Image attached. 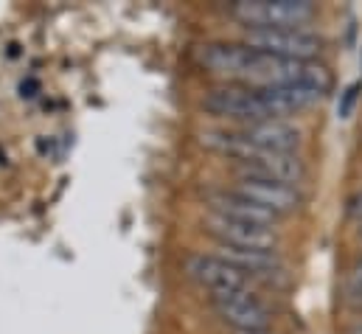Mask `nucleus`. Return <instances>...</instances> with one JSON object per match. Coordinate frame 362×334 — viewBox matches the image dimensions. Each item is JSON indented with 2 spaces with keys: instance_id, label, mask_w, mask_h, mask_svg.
Wrapping results in <instances>:
<instances>
[{
  "instance_id": "16",
  "label": "nucleus",
  "mask_w": 362,
  "mask_h": 334,
  "mask_svg": "<svg viewBox=\"0 0 362 334\" xmlns=\"http://www.w3.org/2000/svg\"><path fill=\"white\" fill-rule=\"evenodd\" d=\"M351 334H362V326H357V329H351Z\"/></svg>"
},
{
  "instance_id": "12",
  "label": "nucleus",
  "mask_w": 362,
  "mask_h": 334,
  "mask_svg": "<svg viewBox=\"0 0 362 334\" xmlns=\"http://www.w3.org/2000/svg\"><path fill=\"white\" fill-rule=\"evenodd\" d=\"M346 289L349 295H354L357 301H362V261H357L349 272V281H346Z\"/></svg>"
},
{
  "instance_id": "1",
  "label": "nucleus",
  "mask_w": 362,
  "mask_h": 334,
  "mask_svg": "<svg viewBox=\"0 0 362 334\" xmlns=\"http://www.w3.org/2000/svg\"><path fill=\"white\" fill-rule=\"evenodd\" d=\"M199 62L205 71L242 82L245 87H281V84H309L317 90L332 87V74L317 62H298L281 59L250 45L236 42H211L199 51Z\"/></svg>"
},
{
  "instance_id": "6",
  "label": "nucleus",
  "mask_w": 362,
  "mask_h": 334,
  "mask_svg": "<svg viewBox=\"0 0 362 334\" xmlns=\"http://www.w3.org/2000/svg\"><path fill=\"white\" fill-rule=\"evenodd\" d=\"M211 304L214 312L222 318V323H228L233 332H267L272 321L270 309L250 289L214 295Z\"/></svg>"
},
{
  "instance_id": "8",
  "label": "nucleus",
  "mask_w": 362,
  "mask_h": 334,
  "mask_svg": "<svg viewBox=\"0 0 362 334\" xmlns=\"http://www.w3.org/2000/svg\"><path fill=\"white\" fill-rule=\"evenodd\" d=\"M230 191L253 200L256 205L267 208L275 217H284V214H292L298 211L300 205V194L295 191V185H286V183H275L267 177H253V174H239L236 183L230 185Z\"/></svg>"
},
{
  "instance_id": "13",
  "label": "nucleus",
  "mask_w": 362,
  "mask_h": 334,
  "mask_svg": "<svg viewBox=\"0 0 362 334\" xmlns=\"http://www.w3.org/2000/svg\"><path fill=\"white\" fill-rule=\"evenodd\" d=\"M357 90H360V84H351V87L346 90V96H343V101H340V118H349V115H351V107H354V101H357Z\"/></svg>"
},
{
  "instance_id": "5",
  "label": "nucleus",
  "mask_w": 362,
  "mask_h": 334,
  "mask_svg": "<svg viewBox=\"0 0 362 334\" xmlns=\"http://www.w3.org/2000/svg\"><path fill=\"white\" fill-rule=\"evenodd\" d=\"M182 270H185V275H188L197 287L208 289L211 298H214V295H225V292L250 289V278H247L239 267H233L230 261H225V258L216 255V253H214V255L194 253V255H188V258L182 261Z\"/></svg>"
},
{
  "instance_id": "9",
  "label": "nucleus",
  "mask_w": 362,
  "mask_h": 334,
  "mask_svg": "<svg viewBox=\"0 0 362 334\" xmlns=\"http://www.w3.org/2000/svg\"><path fill=\"white\" fill-rule=\"evenodd\" d=\"M247 144L267 149V152H286V155H298L300 146V129L289 121H259V124H245L242 129H236Z\"/></svg>"
},
{
  "instance_id": "7",
  "label": "nucleus",
  "mask_w": 362,
  "mask_h": 334,
  "mask_svg": "<svg viewBox=\"0 0 362 334\" xmlns=\"http://www.w3.org/2000/svg\"><path fill=\"white\" fill-rule=\"evenodd\" d=\"M208 234L228 248H239V250H275L278 248V236L270 225H253V222H239V219H228L219 214H208L205 217Z\"/></svg>"
},
{
  "instance_id": "14",
  "label": "nucleus",
  "mask_w": 362,
  "mask_h": 334,
  "mask_svg": "<svg viewBox=\"0 0 362 334\" xmlns=\"http://www.w3.org/2000/svg\"><path fill=\"white\" fill-rule=\"evenodd\" d=\"M349 217L362 225V191H357V194L349 197Z\"/></svg>"
},
{
  "instance_id": "17",
  "label": "nucleus",
  "mask_w": 362,
  "mask_h": 334,
  "mask_svg": "<svg viewBox=\"0 0 362 334\" xmlns=\"http://www.w3.org/2000/svg\"><path fill=\"white\" fill-rule=\"evenodd\" d=\"M360 236H362V225H360Z\"/></svg>"
},
{
  "instance_id": "11",
  "label": "nucleus",
  "mask_w": 362,
  "mask_h": 334,
  "mask_svg": "<svg viewBox=\"0 0 362 334\" xmlns=\"http://www.w3.org/2000/svg\"><path fill=\"white\" fill-rule=\"evenodd\" d=\"M216 255H222L225 261H230L233 267H239L247 278H275L284 272V261L275 250H239V248H228V245H216Z\"/></svg>"
},
{
  "instance_id": "2",
  "label": "nucleus",
  "mask_w": 362,
  "mask_h": 334,
  "mask_svg": "<svg viewBox=\"0 0 362 334\" xmlns=\"http://www.w3.org/2000/svg\"><path fill=\"white\" fill-rule=\"evenodd\" d=\"M230 14L247 28H300L315 20L312 0H236Z\"/></svg>"
},
{
  "instance_id": "10",
  "label": "nucleus",
  "mask_w": 362,
  "mask_h": 334,
  "mask_svg": "<svg viewBox=\"0 0 362 334\" xmlns=\"http://www.w3.org/2000/svg\"><path fill=\"white\" fill-rule=\"evenodd\" d=\"M208 205L211 211L208 214H219V217H228V219H239V222H253V225H270L278 219L275 214H270L267 208L256 205L253 200L236 194V191H214L208 194Z\"/></svg>"
},
{
  "instance_id": "15",
  "label": "nucleus",
  "mask_w": 362,
  "mask_h": 334,
  "mask_svg": "<svg viewBox=\"0 0 362 334\" xmlns=\"http://www.w3.org/2000/svg\"><path fill=\"white\" fill-rule=\"evenodd\" d=\"M233 334H270V332H233Z\"/></svg>"
},
{
  "instance_id": "3",
  "label": "nucleus",
  "mask_w": 362,
  "mask_h": 334,
  "mask_svg": "<svg viewBox=\"0 0 362 334\" xmlns=\"http://www.w3.org/2000/svg\"><path fill=\"white\" fill-rule=\"evenodd\" d=\"M202 110L216 118L242 121V127L259 124V121H275L264 93L259 87H245V84H228V87L211 90L202 98Z\"/></svg>"
},
{
  "instance_id": "4",
  "label": "nucleus",
  "mask_w": 362,
  "mask_h": 334,
  "mask_svg": "<svg viewBox=\"0 0 362 334\" xmlns=\"http://www.w3.org/2000/svg\"><path fill=\"white\" fill-rule=\"evenodd\" d=\"M245 45L298 62H315V57L323 51V40L306 28H247Z\"/></svg>"
}]
</instances>
